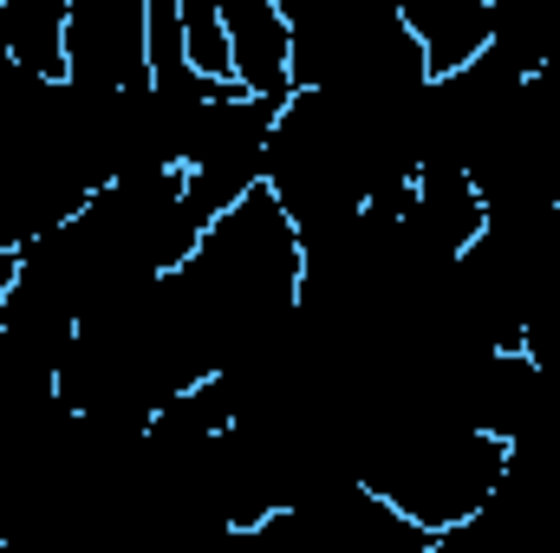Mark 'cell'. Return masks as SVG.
Returning <instances> with one entry per match:
<instances>
[{"instance_id": "3", "label": "cell", "mask_w": 560, "mask_h": 553, "mask_svg": "<svg viewBox=\"0 0 560 553\" xmlns=\"http://www.w3.org/2000/svg\"><path fill=\"white\" fill-rule=\"evenodd\" d=\"M13 274H20V248H0V313H7V293H13Z\"/></svg>"}, {"instance_id": "1", "label": "cell", "mask_w": 560, "mask_h": 553, "mask_svg": "<svg viewBox=\"0 0 560 553\" xmlns=\"http://www.w3.org/2000/svg\"><path fill=\"white\" fill-rule=\"evenodd\" d=\"M66 92L143 98L150 72V0H66Z\"/></svg>"}, {"instance_id": "2", "label": "cell", "mask_w": 560, "mask_h": 553, "mask_svg": "<svg viewBox=\"0 0 560 553\" xmlns=\"http://www.w3.org/2000/svg\"><path fill=\"white\" fill-rule=\"evenodd\" d=\"M222 13V39H229V66L242 98H268L280 105L300 79H293V20L280 0H215Z\"/></svg>"}]
</instances>
